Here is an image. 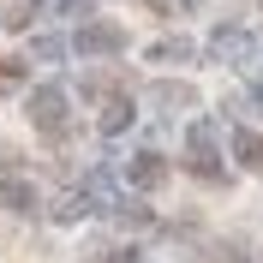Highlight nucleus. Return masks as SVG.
<instances>
[{
	"mask_svg": "<svg viewBox=\"0 0 263 263\" xmlns=\"http://www.w3.org/2000/svg\"><path fill=\"white\" fill-rule=\"evenodd\" d=\"M30 114H36V126H42V132H66V102H60V90H36Z\"/></svg>",
	"mask_w": 263,
	"mask_h": 263,
	"instance_id": "1",
	"label": "nucleus"
},
{
	"mask_svg": "<svg viewBox=\"0 0 263 263\" xmlns=\"http://www.w3.org/2000/svg\"><path fill=\"white\" fill-rule=\"evenodd\" d=\"M78 48H90V54H108V48H120V30H114V24H90V30L78 36Z\"/></svg>",
	"mask_w": 263,
	"mask_h": 263,
	"instance_id": "2",
	"label": "nucleus"
},
{
	"mask_svg": "<svg viewBox=\"0 0 263 263\" xmlns=\"http://www.w3.org/2000/svg\"><path fill=\"white\" fill-rule=\"evenodd\" d=\"M233 149H239V162H246V167H257V174H263V138H257V132H239Z\"/></svg>",
	"mask_w": 263,
	"mask_h": 263,
	"instance_id": "3",
	"label": "nucleus"
},
{
	"mask_svg": "<svg viewBox=\"0 0 263 263\" xmlns=\"http://www.w3.org/2000/svg\"><path fill=\"white\" fill-rule=\"evenodd\" d=\"M126 126H132V102L114 96L108 108H102V132H126Z\"/></svg>",
	"mask_w": 263,
	"mask_h": 263,
	"instance_id": "4",
	"label": "nucleus"
},
{
	"mask_svg": "<svg viewBox=\"0 0 263 263\" xmlns=\"http://www.w3.org/2000/svg\"><path fill=\"white\" fill-rule=\"evenodd\" d=\"M0 203H6V210H18V215H24V210H30V203H36V197H30V185L6 180V185H0Z\"/></svg>",
	"mask_w": 263,
	"mask_h": 263,
	"instance_id": "5",
	"label": "nucleus"
},
{
	"mask_svg": "<svg viewBox=\"0 0 263 263\" xmlns=\"http://www.w3.org/2000/svg\"><path fill=\"white\" fill-rule=\"evenodd\" d=\"M162 174H167V167L156 162V156H138V162H132V180H138V185H156Z\"/></svg>",
	"mask_w": 263,
	"mask_h": 263,
	"instance_id": "6",
	"label": "nucleus"
},
{
	"mask_svg": "<svg viewBox=\"0 0 263 263\" xmlns=\"http://www.w3.org/2000/svg\"><path fill=\"white\" fill-rule=\"evenodd\" d=\"M185 54H192L185 42H156V60H185Z\"/></svg>",
	"mask_w": 263,
	"mask_h": 263,
	"instance_id": "7",
	"label": "nucleus"
},
{
	"mask_svg": "<svg viewBox=\"0 0 263 263\" xmlns=\"http://www.w3.org/2000/svg\"><path fill=\"white\" fill-rule=\"evenodd\" d=\"M18 78H24V72H18V66H12V60H0V90H12V84H18Z\"/></svg>",
	"mask_w": 263,
	"mask_h": 263,
	"instance_id": "8",
	"label": "nucleus"
}]
</instances>
